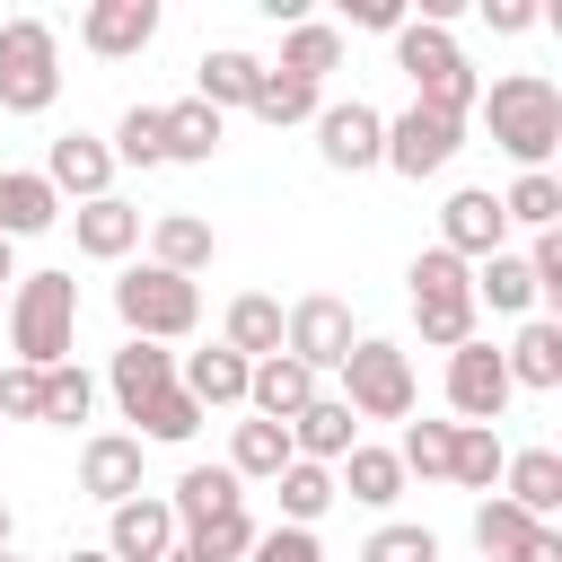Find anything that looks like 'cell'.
I'll list each match as a JSON object with an SVG mask.
<instances>
[{
  "mask_svg": "<svg viewBox=\"0 0 562 562\" xmlns=\"http://www.w3.org/2000/svg\"><path fill=\"white\" fill-rule=\"evenodd\" d=\"M474 114L492 123V149L518 158V176H536V167L562 149V88H553L544 70H509V79H492V88L474 97Z\"/></svg>",
  "mask_w": 562,
  "mask_h": 562,
  "instance_id": "cell-1",
  "label": "cell"
},
{
  "mask_svg": "<svg viewBox=\"0 0 562 562\" xmlns=\"http://www.w3.org/2000/svg\"><path fill=\"white\" fill-rule=\"evenodd\" d=\"M0 325H9L18 369H61L70 360V334H79V281L70 272H18Z\"/></svg>",
  "mask_w": 562,
  "mask_h": 562,
  "instance_id": "cell-2",
  "label": "cell"
},
{
  "mask_svg": "<svg viewBox=\"0 0 562 562\" xmlns=\"http://www.w3.org/2000/svg\"><path fill=\"white\" fill-rule=\"evenodd\" d=\"M395 70L413 79V105H430V114H474V97H483V79H474V61L457 53V35L448 26H422V18H404L395 26Z\"/></svg>",
  "mask_w": 562,
  "mask_h": 562,
  "instance_id": "cell-3",
  "label": "cell"
},
{
  "mask_svg": "<svg viewBox=\"0 0 562 562\" xmlns=\"http://www.w3.org/2000/svg\"><path fill=\"white\" fill-rule=\"evenodd\" d=\"M404 281H413V325H422L430 351L474 342V263H457L448 246H422Z\"/></svg>",
  "mask_w": 562,
  "mask_h": 562,
  "instance_id": "cell-4",
  "label": "cell"
},
{
  "mask_svg": "<svg viewBox=\"0 0 562 562\" xmlns=\"http://www.w3.org/2000/svg\"><path fill=\"white\" fill-rule=\"evenodd\" d=\"M114 316H123V334H132V342H184V334L202 325V290H193L184 272L132 263V272L114 281Z\"/></svg>",
  "mask_w": 562,
  "mask_h": 562,
  "instance_id": "cell-5",
  "label": "cell"
},
{
  "mask_svg": "<svg viewBox=\"0 0 562 562\" xmlns=\"http://www.w3.org/2000/svg\"><path fill=\"white\" fill-rule=\"evenodd\" d=\"M413 351L404 342H386V334H360L351 351H342V404H351V422H413Z\"/></svg>",
  "mask_w": 562,
  "mask_h": 562,
  "instance_id": "cell-6",
  "label": "cell"
},
{
  "mask_svg": "<svg viewBox=\"0 0 562 562\" xmlns=\"http://www.w3.org/2000/svg\"><path fill=\"white\" fill-rule=\"evenodd\" d=\"M61 97V35L44 18L0 26V114H53Z\"/></svg>",
  "mask_w": 562,
  "mask_h": 562,
  "instance_id": "cell-7",
  "label": "cell"
},
{
  "mask_svg": "<svg viewBox=\"0 0 562 562\" xmlns=\"http://www.w3.org/2000/svg\"><path fill=\"white\" fill-rule=\"evenodd\" d=\"M360 334H351V307L334 299V290H307V299H290L281 307V351L299 360V369H342V351H351Z\"/></svg>",
  "mask_w": 562,
  "mask_h": 562,
  "instance_id": "cell-8",
  "label": "cell"
},
{
  "mask_svg": "<svg viewBox=\"0 0 562 562\" xmlns=\"http://www.w3.org/2000/svg\"><path fill=\"white\" fill-rule=\"evenodd\" d=\"M316 158L334 176H369L386 158V114L369 97H342V105H316Z\"/></svg>",
  "mask_w": 562,
  "mask_h": 562,
  "instance_id": "cell-9",
  "label": "cell"
},
{
  "mask_svg": "<svg viewBox=\"0 0 562 562\" xmlns=\"http://www.w3.org/2000/svg\"><path fill=\"white\" fill-rule=\"evenodd\" d=\"M465 149V123L457 114H430V105H404V114H386V158L378 167H395V176H439L448 158Z\"/></svg>",
  "mask_w": 562,
  "mask_h": 562,
  "instance_id": "cell-10",
  "label": "cell"
},
{
  "mask_svg": "<svg viewBox=\"0 0 562 562\" xmlns=\"http://www.w3.org/2000/svg\"><path fill=\"white\" fill-rule=\"evenodd\" d=\"M509 395H518V386H509V369H501L492 342H457V351H448V413H457V422H483V430H492V422L509 413Z\"/></svg>",
  "mask_w": 562,
  "mask_h": 562,
  "instance_id": "cell-11",
  "label": "cell"
},
{
  "mask_svg": "<svg viewBox=\"0 0 562 562\" xmlns=\"http://www.w3.org/2000/svg\"><path fill=\"white\" fill-rule=\"evenodd\" d=\"M79 44L97 61H140L158 44V0H88L79 9Z\"/></svg>",
  "mask_w": 562,
  "mask_h": 562,
  "instance_id": "cell-12",
  "label": "cell"
},
{
  "mask_svg": "<svg viewBox=\"0 0 562 562\" xmlns=\"http://www.w3.org/2000/svg\"><path fill=\"white\" fill-rule=\"evenodd\" d=\"M439 246H448L457 263H483V255H501V246H509L501 193H483V184H457V193L439 202Z\"/></svg>",
  "mask_w": 562,
  "mask_h": 562,
  "instance_id": "cell-13",
  "label": "cell"
},
{
  "mask_svg": "<svg viewBox=\"0 0 562 562\" xmlns=\"http://www.w3.org/2000/svg\"><path fill=\"white\" fill-rule=\"evenodd\" d=\"M105 553H114V562H167V553H176V509H167L158 492L114 501V509H105Z\"/></svg>",
  "mask_w": 562,
  "mask_h": 562,
  "instance_id": "cell-14",
  "label": "cell"
},
{
  "mask_svg": "<svg viewBox=\"0 0 562 562\" xmlns=\"http://www.w3.org/2000/svg\"><path fill=\"white\" fill-rule=\"evenodd\" d=\"M35 176H44L53 193H70V202H105V193H114V149H105L97 132H61Z\"/></svg>",
  "mask_w": 562,
  "mask_h": 562,
  "instance_id": "cell-15",
  "label": "cell"
},
{
  "mask_svg": "<svg viewBox=\"0 0 562 562\" xmlns=\"http://www.w3.org/2000/svg\"><path fill=\"white\" fill-rule=\"evenodd\" d=\"M307 404H316V369H299L290 351H272V360L246 369V413H255V422H281V430H290Z\"/></svg>",
  "mask_w": 562,
  "mask_h": 562,
  "instance_id": "cell-16",
  "label": "cell"
},
{
  "mask_svg": "<svg viewBox=\"0 0 562 562\" xmlns=\"http://www.w3.org/2000/svg\"><path fill=\"white\" fill-rule=\"evenodd\" d=\"M79 492L105 501V509L132 501V492H140V439H132V430H97V439L79 448Z\"/></svg>",
  "mask_w": 562,
  "mask_h": 562,
  "instance_id": "cell-17",
  "label": "cell"
},
{
  "mask_svg": "<svg viewBox=\"0 0 562 562\" xmlns=\"http://www.w3.org/2000/svg\"><path fill=\"white\" fill-rule=\"evenodd\" d=\"M70 246H79L88 263H123V255L140 246V211H132L123 193H105V202H79V211H70Z\"/></svg>",
  "mask_w": 562,
  "mask_h": 562,
  "instance_id": "cell-18",
  "label": "cell"
},
{
  "mask_svg": "<svg viewBox=\"0 0 562 562\" xmlns=\"http://www.w3.org/2000/svg\"><path fill=\"white\" fill-rule=\"evenodd\" d=\"M167 509H176V536H193V527H211V518L246 509V483H237L228 465H184V474H176V492H167Z\"/></svg>",
  "mask_w": 562,
  "mask_h": 562,
  "instance_id": "cell-19",
  "label": "cell"
},
{
  "mask_svg": "<svg viewBox=\"0 0 562 562\" xmlns=\"http://www.w3.org/2000/svg\"><path fill=\"white\" fill-rule=\"evenodd\" d=\"M246 369H255V360H237L228 342H211V351H184V360H176V386H184L202 413H228V404H246Z\"/></svg>",
  "mask_w": 562,
  "mask_h": 562,
  "instance_id": "cell-20",
  "label": "cell"
},
{
  "mask_svg": "<svg viewBox=\"0 0 562 562\" xmlns=\"http://www.w3.org/2000/svg\"><path fill=\"white\" fill-rule=\"evenodd\" d=\"M351 448H360V422H351L342 395H316V404L290 422V457H307V465H342Z\"/></svg>",
  "mask_w": 562,
  "mask_h": 562,
  "instance_id": "cell-21",
  "label": "cell"
},
{
  "mask_svg": "<svg viewBox=\"0 0 562 562\" xmlns=\"http://www.w3.org/2000/svg\"><path fill=\"white\" fill-rule=\"evenodd\" d=\"M501 369H509V386L553 395V386H562V325H553V316H527V325H518V342L501 351Z\"/></svg>",
  "mask_w": 562,
  "mask_h": 562,
  "instance_id": "cell-22",
  "label": "cell"
},
{
  "mask_svg": "<svg viewBox=\"0 0 562 562\" xmlns=\"http://www.w3.org/2000/svg\"><path fill=\"white\" fill-rule=\"evenodd\" d=\"M501 501H518L536 527H553V509H562V457L553 448H518L501 465Z\"/></svg>",
  "mask_w": 562,
  "mask_h": 562,
  "instance_id": "cell-23",
  "label": "cell"
},
{
  "mask_svg": "<svg viewBox=\"0 0 562 562\" xmlns=\"http://www.w3.org/2000/svg\"><path fill=\"white\" fill-rule=\"evenodd\" d=\"M53 220H61V193L35 167H0V237L18 246V237H44Z\"/></svg>",
  "mask_w": 562,
  "mask_h": 562,
  "instance_id": "cell-24",
  "label": "cell"
},
{
  "mask_svg": "<svg viewBox=\"0 0 562 562\" xmlns=\"http://www.w3.org/2000/svg\"><path fill=\"white\" fill-rule=\"evenodd\" d=\"M211 255H220L211 220H193V211H158V220H149V263H158V272H184V281H193Z\"/></svg>",
  "mask_w": 562,
  "mask_h": 562,
  "instance_id": "cell-25",
  "label": "cell"
},
{
  "mask_svg": "<svg viewBox=\"0 0 562 562\" xmlns=\"http://www.w3.org/2000/svg\"><path fill=\"white\" fill-rule=\"evenodd\" d=\"M105 386H114V404H123V422H132L158 386H176V351H167V342H123L114 369H105Z\"/></svg>",
  "mask_w": 562,
  "mask_h": 562,
  "instance_id": "cell-26",
  "label": "cell"
},
{
  "mask_svg": "<svg viewBox=\"0 0 562 562\" xmlns=\"http://www.w3.org/2000/svg\"><path fill=\"white\" fill-rule=\"evenodd\" d=\"M263 70H290V79L325 88V70H342V26H325V18L281 26V61H263Z\"/></svg>",
  "mask_w": 562,
  "mask_h": 562,
  "instance_id": "cell-27",
  "label": "cell"
},
{
  "mask_svg": "<svg viewBox=\"0 0 562 562\" xmlns=\"http://www.w3.org/2000/svg\"><path fill=\"white\" fill-rule=\"evenodd\" d=\"M158 123H167V167H202V158H220V140H228V114H211L202 97L158 105Z\"/></svg>",
  "mask_w": 562,
  "mask_h": 562,
  "instance_id": "cell-28",
  "label": "cell"
},
{
  "mask_svg": "<svg viewBox=\"0 0 562 562\" xmlns=\"http://www.w3.org/2000/svg\"><path fill=\"white\" fill-rule=\"evenodd\" d=\"M334 492H351L360 509H395V501H404V465H395V448H369V439H360V448L334 465Z\"/></svg>",
  "mask_w": 562,
  "mask_h": 562,
  "instance_id": "cell-29",
  "label": "cell"
},
{
  "mask_svg": "<svg viewBox=\"0 0 562 562\" xmlns=\"http://www.w3.org/2000/svg\"><path fill=\"white\" fill-rule=\"evenodd\" d=\"M255 79H263V61H255V53H237V44H220V53H202V61H193V97H202L211 114L246 105V97H255Z\"/></svg>",
  "mask_w": 562,
  "mask_h": 562,
  "instance_id": "cell-30",
  "label": "cell"
},
{
  "mask_svg": "<svg viewBox=\"0 0 562 562\" xmlns=\"http://www.w3.org/2000/svg\"><path fill=\"white\" fill-rule=\"evenodd\" d=\"M220 342H228L237 360H272V351H281V299H263V290L228 299V316H220Z\"/></svg>",
  "mask_w": 562,
  "mask_h": 562,
  "instance_id": "cell-31",
  "label": "cell"
},
{
  "mask_svg": "<svg viewBox=\"0 0 562 562\" xmlns=\"http://www.w3.org/2000/svg\"><path fill=\"white\" fill-rule=\"evenodd\" d=\"M272 492H281V527H316L342 492H334V465H307V457H290L281 474H272Z\"/></svg>",
  "mask_w": 562,
  "mask_h": 562,
  "instance_id": "cell-32",
  "label": "cell"
},
{
  "mask_svg": "<svg viewBox=\"0 0 562 562\" xmlns=\"http://www.w3.org/2000/svg\"><path fill=\"white\" fill-rule=\"evenodd\" d=\"M474 307H492V316H527L536 307V281H527V255H483L474 263Z\"/></svg>",
  "mask_w": 562,
  "mask_h": 562,
  "instance_id": "cell-33",
  "label": "cell"
},
{
  "mask_svg": "<svg viewBox=\"0 0 562 562\" xmlns=\"http://www.w3.org/2000/svg\"><path fill=\"white\" fill-rule=\"evenodd\" d=\"M501 465H509L501 430H483V422H457V448H448V483H457V492H492V483H501Z\"/></svg>",
  "mask_w": 562,
  "mask_h": 562,
  "instance_id": "cell-34",
  "label": "cell"
},
{
  "mask_svg": "<svg viewBox=\"0 0 562 562\" xmlns=\"http://www.w3.org/2000/svg\"><path fill=\"white\" fill-rule=\"evenodd\" d=\"M316 105H325V88H307V79H290V70H263L255 79V97H246V114L255 123H316Z\"/></svg>",
  "mask_w": 562,
  "mask_h": 562,
  "instance_id": "cell-35",
  "label": "cell"
},
{
  "mask_svg": "<svg viewBox=\"0 0 562 562\" xmlns=\"http://www.w3.org/2000/svg\"><path fill=\"white\" fill-rule=\"evenodd\" d=\"M290 465V430L281 422H237V439H228V474L237 483H272Z\"/></svg>",
  "mask_w": 562,
  "mask_h": 562,
  "instance_id": "cell-36",
  "label": "cell"
},
{
  "mask_svg": "<svg viewBox=\"0 0 562 562\" xmlns=\"http://www.w3.org/2000/svg\"><path fill=\"white\" fill-rule=\"evenodd\" d=\"M501 220H509V228H536V237H544V228H562V176H553V167L518 176V184L501 193Z\"/></svg>",
  "mask_w": 562,
  "mask_h": 562,
  "instance_id": "cell-37",
  "label": "cell"
},
{
  "mask_svg": "<svg viewBox=\"0 0 562 562\" xmlns=\"http://www.w3.org/2000/svg\"><path fill=\"white\" fill-rule=\"evenodd\" d=\"M132 422H140V430H132L140 448H149V439H158V448H184V439L202 430V404H193L184 386H158V395H149V404L132 413Z\"/></svg>",
  "mask_w": 562,
  "mask_h": 562,
  "instance_id": "cell-38",
  "label": "cell"
},
{
  "mask_svg": "<svg viewBox=\"0 0 562 562\" xmlns=\"http://www.w3.org/2000/svg\"><path fill=\"white\" fill-rule=\"evenodd\" d=\"M536 536V518L518 509V501H501V492H483L474 501V544H483V562H518V544Z\"/></svg>",
  "mask_w": 562,
  "mask_h": 562,
  "instance_id": "cell-39",
  "label": "cell"
},
{
  "mask_svg": "<svg viewBox=\"0 0 562 562\" xmlns=\"http://www.w3.org/2000/svg\"><path fill=\"white\" fill-rule=\"evenodd\" d=\"M448 448H457V422H404L395 465H404V474H422V483H448Z\"/></svg>",
  "mask_w": 562,
  "mask_h": 562,
  "instance_id": "cell-40",
  "label": "cell"
},
{
  "mask_svg": "<svg viewBox=\"0 0 562 562\" xmlns=\"http://www.w3.org/2000/svg\"><path fill=\"white\" fill-rule=\"evenodd\" d=\"M114 167H167V123H158V105H123V123H114Z\"/></svg>",
  "mask_w": 562,
  "mask_h": 562,
  "instance_id": "cell-41",
  "label": "cell"
},
{
  "mask_svg": "<svg viewBox=\"0 0 562 562\" xmlns=\"http://www.w3.org/2000/svg\"><path fill=\"white\" fill-rule=\"evenodd\" d=\"M255 536H263V527H255L246 509H228V518H211V527H193V536H176V544H184L193 562H246Z\"/></svg>",
  "mask_w": 562,
  "mask_h": 562,
  "instance_id": "cell-42",
  "label": "cell"
},
{
  "mask_svg": "<svg viewBox=\"0 0 562 562\" xmlns=\"http://www.w3.org/2000/svg\"><path fill=\"white\" fill-rule=\"evenodd\" d=\"M88 404H97V378H88L79 360L44 369V413H35V422H61V430H70V422H88Z\"/></svg>",
  "mask_w": 562,
  "mask_h": 562,
  "instance_id": "cell-43",
  "label": "cell"
},
{
  "mask_svg": "<svg viewBox=\"0 0 562 562\" xmlns=\"http://www.w3.org/2000/svg\"><path fill=\"white\" fill-rule=\"evenodd\" d=\"M360 562H439V536L430 527H404V518H386L378 536H369V553Z\"/></svg>",
  "mask_w": 562,
  "mask_h": 562,
  "instance_id": "cell-44",
  "label": "cell"
},
{
  "mask_svg": "<svg viewBox=\"0 0 562 562\" xmlns=\"http://www.w3.org/2000/svg\"><path fill=\"white\" fill-rule=\"evenodd\" d=\"M246 562H325V544H316V527H263Z\"/></svg>",
  "mask_w": 562,
  "mask_h": 562,
  "instance_id": "cell-45",
  "label": "cell"
},
{
  "mask_svg": "<svg viewBox=\"0 0 562 562\" xmlns=\"http://www.w3.org/2000/svg\"><path fill=\"white\" fill-rule=\"evenodd\" d=\"M44 413V369H0V422H35Z\"/></svg>",
  "mask_w": 562,
  "mask_h": 562,
  "instance_id": "cell-46",
  "label": "cell"
},
{
  "mask_svg": "<svg viewBox=\"0 0 562 562\" xmlns=\"http://www.w3.org/2000/svg\"><path fill=\"white\" fill-rule=\"evenodd\" d=\"M342 18L369 26V35H395V26H404V0H342Z\"/></svg>",
  "mask_w": 562,
  "mask_h": 562,
  "instance_id": "cell-47",
  "label": "cell"
},
{
  "mask_svg": "<svg viewBox=\"0 0 562 562\" xmlns=\"http://www.w3.org/2000/svg\"><path fill=\"white\" fill-rule=\"evenodd\" d=\"M483 26H492V35H527L536 9H527V0H483Z\"/></svg>",
  "mask_w": 562,
  "mask_h": 562,
  "instance_id": "cell-48",
  "label": "cell"
},
{
  "mask_svg": "<svg viewBox=\"0 0 562 562\" xmlns=\"http://www.w3.org/2000/svg\"><path fill=\"white\" fill-rule=\"evenodd\" d=\"M518 562H562V527H536V536L518 544Z\"/></svg>",
  "mask_w": 562,
  "mask_h": 562,
  "instance_id": "cell-49",
  "label": "cell"
},
{
  "mask_svg": "<svg viewBox=\"0 0 562 562\" xmlns=\"http://www.w3.org/2000/svg\"><path fill=\"white\" fill-rule=\"evenodd\" d=\"M9 281H18V246L0 237V290H9Z\"/></svg>",
  "mask_w": 562,
  "mask_h": 562,
  "instance_id": "cell-50",
  "label": "cell"
},
{
  "mask_svg": "<svg viewBox=\"0 0 562 562\" xmlns=\"http://www.w3.org/2000/svg\"><path fill=\"white\" fill-rule=\"evenodd\" d=\"M61 562H114V553H105V544H79V553H61Z\"/></svg>",
  "mask_w": 562,
  "mask_h": 562,
  "instance_id": "cell-51",
  "label": "cell"
},
{
  "mask_svg": "<svg viewBox=\"0 0 562 562\" xmlns=\"http://www.w3.org/2000/svg\"><path fill=\"white\" fill-rule=\"evenodd\" d=\"M0 553H9V501H0Z\"/></svg>",
  "mask_w": 562,
  "mask_h": 562,
  "instance_id": "cell-52",
  "label": "cell"
},
{
  "mask_svg": "<svg viewBox=\"0 0 562 562\" xmlns=\"http://www.w3.org/2000/svg\"><path fill=\"white\" fill-rule=\"evenodd\" d=\"M167 562H193V553H184V544H176V553H167Z\"/></svg>",
  "mask_w": 562,
  "mask_h": 562,
  "instance_id": "cell-53",
  "label": "cell"
},
{
  "mask_svg": "<svg viewBox=\"0 0 562 562\" xmlns=\"http://www.w3.org/2000/svg\"><path fill=\"white\" fill-rule=\"evenodd\" d=\"M0 562H26V553H0Z\"/></svg>",
  "mask_w": 562,
  "mask_h": 562,
  "instance_id": "cell-54",
  "label": "cell"
},
{
  "mask_svg": "<svg viewBox=\"0 0 562 562\" xmlns=\"http://www.w3.org/2000/svg\"><path fill=\"white\" fill-rule=\"evenodd\" d=\"M0 307H9V290H0Z\"/></svg>",
  "mask_w": 562,
  "mask_h": 562,
  "instance_id": "cell-55",
  "label": "cell"
}]
</instances>
